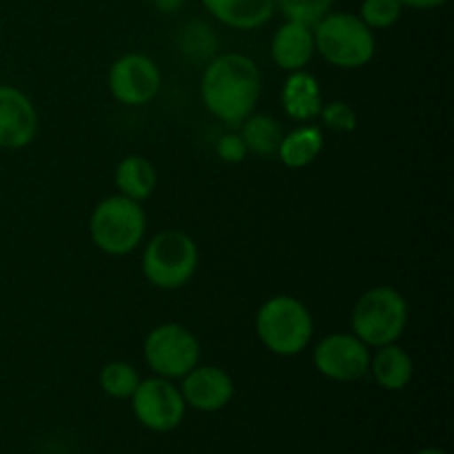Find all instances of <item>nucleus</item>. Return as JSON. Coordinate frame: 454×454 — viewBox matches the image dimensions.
Listing matches in <instances>:
<instances>
[{"mask_svg": "<svg viewBox=\"0 0 454 454\" xmlns=\"http://www.w3.org/2000/svg\"><path fill=\"white\" fill-rule=\"evenodd\" d=\"M115 189L124 198L146 202L158 189V168L145 155H124L115 167Z\"/></svg>", "mask_w": 454, "mask_h": 454, "instance_id": "18", "label": "nucleus"}, {"mask_svg": "<svg viewBox=\"0 0 454 454\" xmlns=\"http://www.w3.org/2000/svg\"><path fill=\"white\" fill-rule=\"evenodd\" d=\"M368 375L381 390L399 393L408 388L415 377V359L399 344L381 346V348H375V353H371Z\"/></svg>", "mask_w": 454, "mask_h": 454, "instance_id": "16", "label": "nucleus"}, {"mask_svg": "<svg viewBox=\"0 0 454 454\" xmlns=\"http://www.w3.org/2000/svg\"><path fill=\"white\" fill-rule=\"evenodd\" d=\"M403 9H419V12H428V9H439L448 3V0H399Z\"/></svg>", "mask_w": 454, "mask_h": 454, "instance_id": "27", "label": "nucleus"}, {"mask_svg": "<svg viewBox=\"0 0 454 454\" xmlns=\"http://www.w3.org/2000/svg\"><path fill=\"white\" fill-rule=\"evenodd\" d=\"M140 372L136 371V366L122 359H114V362H106L100 368V375H98V384L100 390L111 399H120V402H127L131 399V395L136 393L137 384H140Z\"/></svg>", "mask_w": 454, "mask_h": 454, "instance_id": "21", "label": "nucleus"}, {"mask_svg": "<svg viewBox=\"0 0 454 454\" xmlns=\"http://www.w3.org/2000/svg\"><path fill=\"white\" fill-rule=\"evenodd\" d=\"M142 355L153 375L176 381L202 362V346L184 324L164 322L146 333Z\"/></svg>", "mask_w": 454, "mask_h": 454, "instance_id": "7", "label": "nucleus"}, {"mask_svg": "<svg viewBox=\"0 0 454 454\" xmlns=\"http://www.w3.org/2000/svg\"><path fill=\"white\" fill-rule=\"evenodd\" d=\"M315 56L313 27L284 20V25L270 38V60L282 71L306 69Z\"/></svg>", "mask_w": 454, "mask_h": 454, "instance_id": "14", "label": "nucleus"}, {"mask_svg": "<svg viewBox=\"0 0 454 454\" xmlns=\"http://www.w3.org/2000/svg\"><path fill=\"white\" fill-rule=\"evenodd\" d=\"M153 4L155 12L164 13V16H171V13H177L186 4V0H149Z\"/></svg>", "mask_w": 454, "mask_h": 454, "instance_id": "26", "label": "nucleus"}, {"mask_svg": "<svg viewBox=\"0 0 454 454\" xmlns=\"http://www.w3.org/2000/svg\"><path fill=\"white\" fill-rule=\"evenodd\" d=\"M315 53L337 69H364L377 53L375 31L348 12H328L313 27Z\"/></svg>", "mask_w": 454, "mask_h": 454, "instance_id": "4", "label": "nucleus"}, {"mask_svg": "<svg viewBox=\"0 0 454 454\" xmlns=\"http://www.w3.org/2000/svg\"><path fill=\"white\" fill-rule=\"evenodd\" d=\"M111 98L122 106H146L162 89V71L158 62L140 51H129L115 58L106 74Z\"/></svg>", "mask_w": 454, "mask_h": 454, "instance_id": "9", "label": "nucleus"}, {"mask_svg": "<svg viewBox=\"0 0 454 454\" xmlns=\"http://www.w3.org/2000/svg\"><path fill=\"white\" fill-rule=\"evenodd\" d=\"M313 366L326 380L355 384L368 375L371 348L355 333H331L315 344Z\"/></svg>", "mask_w": 454, "mask_h": 454, "instance_id": "10", "label": "nucleus"}, {"mask_svg": "<svg viewBox=\"0 0 454 454\" xmlns=\"http://www.w3.org/2000/svg\"><path fill=\"white\" fill-rule=\"evenodd\" d=\"M129 402H131V411L137 424L160 434L180 428L186 411H189L180 393V386L173 380L158 375L140 380Z\"/></svg>", "mask_w": 454, "mask_h": 454, "instance_id": "8", "label": "nucleus"}, {"mask_svg": "<svg viewBox=\"0 0 454 454\" xmlns=\"http://www.w3.org/2000/svg\"><path fill=\"white\" fill-rule=\"evenodd\" d=\"M177 49L186 60L207 65L213 56H217V35L207 22L191 20L177 34Z\"/></svg>", "mask_w": 454, "mask_h": 454, "instance_id": "20", "label": "nucleus"}, {"mask_svg": "<svg viewBox=\"0 0 454 454\" xmlns=\"http://www.w3.org/2000/svg\"><path fill=\"white\" fill-rule=\"evenodd\" d=\"M239 136L247 145L248 155L270 160L278 155L279 142H282V124L269 114H251L239 124Z\"/></svg>", "mask_w": 454, "mask_h": 454, "instance_id": "19", "label": "nucleus"}, {"mask_svg": "<svg viewBox=\"0 0 454 454\" xmlns=\"http://www.w3.org/2000/svg\"><path fill=\"white\" fill-rule=\"evenodd\" d=\"M38 127L34 100L13 84H0V149H25L35 140Z\"/></svg>", "mask_w": 454, "mask_h": 454, "instance_id": "11", "label": "nucleus"}, {"mask_svg": "<svg viewBox=\"0 0 454 454\" xmlns=\"http://www.w3.org/2000/svg\"><path fill=\"white\" fill-rule=\"evenodd\" d=\"M202 7L235 31H255L275 16V0H200Z\"/></svg>", "mask_w": 454, "mask_h": 454, "instance_id": "15", "label": "nucleus"}, {"mask_svg": "<svg viewBox=\"0 0 454 454\" xmlns=\"http://www.w3.org/2000/svg\"><path fill=\"white\" fill-rule=\"evenodd\" d=\"M186 408L198 412H220L233 402L235 381L224 368L200 362L180 380Z\"/></svg>", "mask_w": 454, "mask_h": 454, "instance_id": "12", "label": "nucleus"}, {"mask_svg": "<svg viewBox=\"0 0 454 454\" xmlns=\"http://www.w3.org/2000/svg\"><path fill=\"white\" fill-rule=\"evenodd\" d=\"M415 454H448V452L442 450V448H421V450H417Z\"/></svg>", "mask_w": 454, "mask_h": 454, "instance_id": "28", "label": "nucleus"}, {"mask_svg": "<svg viewBox=\"0 0 454 454\" xmlns=\"http://www.w3.org/2000/svg\"><path fill=\"white\" fill-rule=\"evenodd\" d=\"M275 9H279L284 20L315 27L333 12V0H275Z\"/></svg>", "mask_w": 454, "mask_h": 454, "instance_id": "22", "label": "nucleus"}, {"mask_svg": "<svg viewBox=\"0 0 454 454\" xmlns=\"http://www.w3.org/2000/svg\"><path fill=\"white\" fill-rule=\"evenodd\" d=\"M319 120H322L324 127L335 133H353L357 129V114L344 100L324 102L322 111H319Z\"/></svg>", "mask_w": 454, "mask_h": 454, "instance_id": "24", "label": "nucleus"}, {"mask_svg": "<svg viewBox=\"0 0 454 454\" xmlns=\"http://www.w3.org/2000/svg\"><path fill=\"white\" fill-rule=\"evenodd\" d=\"M215 155L226 164H239L248 158V151H247V145H244L242 136L235 131H231V133H224V136L217 137Z\"/></svg>", "mask_w": 454, "mask_h": 454, "instance_id": "25", "label": "nucleus"}, {"mask_svg": "<svg viewBox=\"0 0 454 454\" xmlns=\"http://www.w3.org/2000/svg\"><path fill=\"white\" fill-rule=\"evenodd\" d=\"M326 137L319 124L301 122L293 131L284 133L275 158L288 168H306L322 155Z\"/></svg>", "mask_w": 454, "mask_h": 454, "instance_id": "17", "label": "nucleus"}, {"mask_svg": "<svg viewBox=\"0 0 454 454\" xmlns=\"http://www.w3.org/2000/svg\"><path fill=\"white\" fill-rule=\"evenodd\" d=\"M403 4L399 0H362L357 16L372 31H384L402 20Z\"/></svg>", "mask_w": 454, "mask_h": 454, "instance_id": "23", "label": "nucleus"}, {"mask_svg": "<svg viewBox=\"0 0 454 454\" xmlns=\"http://www.w3.org/2000/svg\"><path fill=\"white\" fill-rule=\"evenodd\" d=\"M279 100H282V109L286 118L295 120L300 124L317 120L319 111L324 106V93L317 75L310 74L309 69L291 71L282 84Z\"/></svg>", "mask_w": 454, "mask_h": 454, "instance_id": "13", "label": "nucleus"}, {"mask_svg": "<svg viewBox=\"0 0 454 454\" xmlns=\"http://www.w3.org/2000/svg\"><path fill=\"white\" fill-rule=\"evenodd\" d=\"M262 96V71L251 56L224 51L204 65L200 78V98L213 118L229 127H239Z\"/></svg>", "mask_w": 454, "mask_h": 454, "instance_id": "1", "label": "nucleus"}, {"mask_svg": "<svg viewBox=\"0 0 454 454\" xmlns=\"http://www.w3.org/2000/svg\"><path fill=\"white\" fill-rule=\"evenodd\" d=\"M140 266L151 286L158 291H177L198 273V242L180 229L160 231L142 248Z\"/></svg>", "mask_w": 454, "mask_h": 454, "instance_id": "5", "label": "nucleus"}, {"mask_svg": "<svg viewBox=\"0 0 454 454\" xmlns=\"http://www.w3.org/2000/svg\"><path fill=\"white\" fill-rule=\"evenodd\" d=\"M146 211L142 202L115 193L100 200L89 215V238L100 253L127 257L145 244Z\"/></svg>", "mask_w": 454, "mask_h": 454, "instance_id": "3", "label": "nucleus"}, {"mask_svg": "<svg viewBox=\"0 0 454 454\" xmlns=\"http://www.w3.org/2000/svg\"><path fill=\"white\" fill-rule=\"evenodd\" d=\"M411 319L408 301L397 288L372 286L359 295L350 313V333L371 350L397 344Z\"/></svg>", "mask_w": 454, "mask_h": 454, "instance_id": "6", "label": "nucleus"}, {"mask_svg": "<svg viewBox=\"0 0 454 454\" xmlns=\"http://www.w3.org/2000/svg\"><path fill=\"white\" fill-rule=\"evenodd\" d=\"M313 313L293 295H273L257 309L255 335L269 353L297 357L313 341Z\"/></svg>", "mask_w": 454, "mask_h": 454, "instance_id": "2", "label": "nucleus"}]
</instances>
